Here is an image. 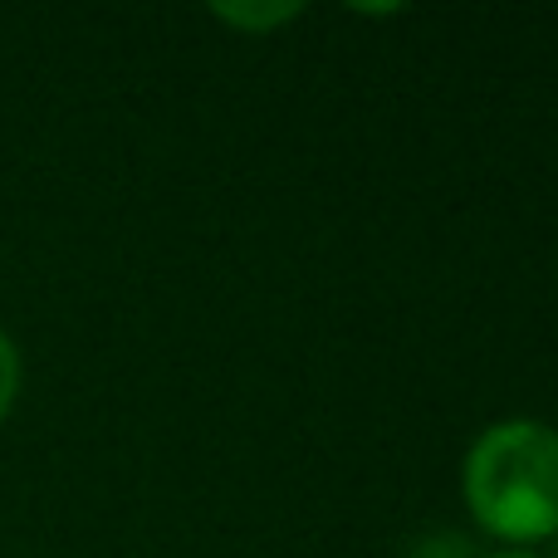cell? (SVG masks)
Listing matches in <instances>:
<instances>
[{
  "mask_svg": "<svg viewBox=\"0 0 558 558\" xmlns=\"http://www.w3.org/2000/svg\"><path fill=\"white\" fill-rule=\"evenodd\" d=\"M15 392H20V353H15V343L0 333V422H5Z\"/></svg>",
  "mask_w": 558,
  "mask_h": 558,
  "instance_id": "obj_2",
  "label": "cell"
},
{
  "mask_svg": "<svg viewBox=\"0 0 558 558\" xmlns=\"http://www.w3.org/2000/svg\"><path fill=\"white\" fill-rule=\"evenodd\" d=\"M226 20H241V25H275V20L299 15V5H279V10H221Z\"/></svg>",
  "mask_w": 558,
  "mask_h": 558,
  "instance_id": "obj_4",
  "label": "cell"
},
{
  "mask_svg": "<svg viewBox=\"0 0 558 558\" xmlns=\"http://www.w3.org/2000/svg\"><path fill=\"white\" fill-rule=\"evenodd\" d=\"M490 558H539V554H530V549H505V554H490Z\"/></svg>",
  "mask_w": 558,
  "mask_h": 558,
  "instance_id": "obj_5",
  "label": "cell"
},
{
  "mask_svg": "<svg viewBox=\"0 0 558 558\" xmlns=\"http://www.w3.org/2000/svg\"><path fill=\"white\" fill-rule=\"evenodd\" d=\"M465 500L490 534L514 544L558 534V432L495 422L465 456Z\"/></svg>",
  "mask_w": 558,
  "mask_h": 558,
  "instance_id": "obj_1",
  "label": "cell"
},
{
  "mask_svg": "<svg viewBox=\"0 0 558 558\" xmlns=\"http://www.w3.org/2000/svg\"><path fill=\"white\" fill-rule=\"evenodd\" d=\"M412 558H465V539L461 534H432L412 549Z\"/></svg>",
  "mask_w": 558,
  "mask_h": 558,
  "instance_id": "obj_3",
  "label": "cell"
}]
</instances>
